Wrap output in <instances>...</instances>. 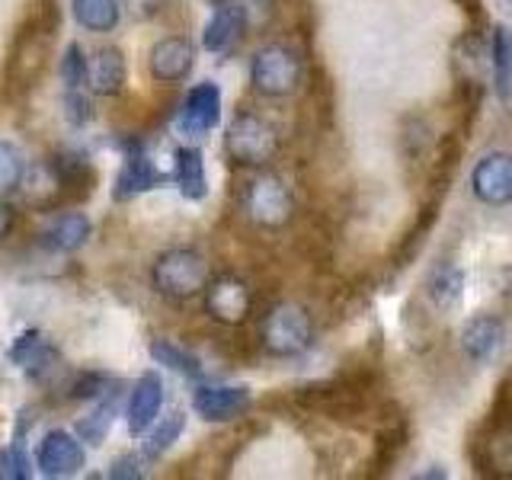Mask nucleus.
Wrapping results in <instances>:
<instances>
[{
    "mask_svg": "<svg viewBox=\"0 0 512 480\" xmlns=\"http://www.w3.org/2000/svg\"><path fill=\"white\" fill-rule=\"evenodd\" d=\"M192 64H196V48L186 36H164L148 55V71L157 84H180L192 74Z\"/></svg>",
    "mask_w": 512,
    "mask_h": 480,
    "instance_id": "11",
    "label": "nucleus"
},
{
    "mask_svg": "<svg viewBox=\"0 0 512 480\" xmlns=\"http://www.w3.org/2000/svg\"><path fill=\"white\" fill-rule=\"evenodd\" d=\"M208 282H212V266L192 247H173L167 253H160L151 266L154 292L173 304H186L205 295Z\"/></svg>",
    "mask_w": 512,
    "mask_h": 480,
    "instance_id": "1",
    "label": "nucleus"
},
{
    "mask_svg": "<svg viewBox=\"0 0 512 480\" xmlns=\"http://www.w3.org/2000/svg\"><path fill=\"white\" fill-rule=\"evenodd\" d=\"M183 429H186V413H180V410L170 413V416H164V420H157V423L148 429V442H144L141 455L148 458V461H157L173 442H180Z\"/></svg>",
    "mask_w": 512,
    "mask_h": 480,
    "instance_id": "24",
    "label": "nucleus"
},
{
    "mask_svg": "<svg viewBox=\"0 0 512 480\" xmlns=\"http://www.w3.org/2000/svg\"><path fill=\"white\" fill-rule=\"evenodd\" d=\"M160 407H164V381H160L157 372H144L138 381L132 394H128V432L132 436H144L160 416Z\"/></svg>",
    "mask_w": 512,
    "mask_h": 480,
    "instance_id": "16",
    "label": "nucleus"
},
{
    "mask_svg": "<svg viewBox=\"0 0 512 480\" xmlns=\"http://www.w3.org/2000/svg\"><path fill=\"white\" fill-rule=\"evenodd\" d=\"M260 346L276 359H295L314 346V320L295 301H279L263 314Z\"/></svg>",
    "mask_w": 512,
    "mask_h": 480,
    "instance_id": "3",
    "label": "nucleus"
},
{
    "mask_svg": "<svg viewBox=\"0 0 512 480\" xmlns=\"http://www.w3.org/2000/svg\"><path fill=\"white\" fill-rule=\"evenodd\" d=\"M32 464L26 455V442H10L7 448H0V480H29Z\"/></svg>",
    "mask_w": 512,
    "mask_h": 480,
    "instance_id": "28",
    "label": "nucleus"
},
{
    "mask_svg": "<svg viewBox=\"0 0 512 480\" xmlns=\"http://www.w3.org/2000/svg\"><path fill=\"white\" fill-rule=\"evenodd\" d=\"M224 151H228V157L237 167L263 170L282 151L279 128L269 119H263L260 112H237L228 132H224Z\"/></svg>",
    "mask_w": 512,
    "mask_h": 480,
    "instance_id": "2",
    "label": "nucleus"
},
{
    "mask_svg": "<svg viewBox=\"0 0 512 480\" xmlns=\"http://www.w3.org/2000/svg\"><path fill=\"white\" fill-rule=\"evenodd\" d=\"M93 234V224L84 212H64L42 234V247L52 253H77Z\"/></svg>",
    "mask_w": 512,
    "mask_h": 480,
    "instance_id": "18",
    "label": "nucleus"
},
{
    "mask_svg": "<svg viewBox=\"0 0 512 480\" xmlns=\"http://www.w3.org/2000/svg\"><path fill=\"white\" fill-rule=\"evenodd\" d=\"M112 423H116V391H106V400H100V407L77 423V436L87 445H100L109 436Z\"/></svg>",
    "mask_w": 512,
    "mask_h": 480,
    "instance_id": "25",
    "label": "nucleus"
},
{
    "mask_svg": "<svg viewBox=\"0 0 512 480\" xmlns=\"http://www.w3.org/2000/svg\"><path fill=\"white\" fill-rule=\"evenodd\" d=\"M429 298L439 311H455L464 298V272L455 263H439L429 272Z\"/></svg>",
    "mask_w": 512,
    "mask_h": 480,
    "instance_id": "21",
    "label": "nucleus"
},
{
    "mask_svg": "<svg viewBox=\"0 0 512 480\" xmlns=\"http://www.w3.org/2000/svg\"><path fill=\"white\" fill-rule=\"evenodd\" d=\"M39 346H42V333H39V330H26V333H20V336L13 340V346H10L7 356H10L13 365H20V368H23V365L39 352Z\"/></svg>",
    "mask_w": 512,
    "mask_h": 480,
    "instance_id": "31",
    "label": "nucleus"
},
{
    "mask_svg": "<svg viewBox=\"0 0 512 480\" xmlns=\"http://www.w3.org/2000/svg\"><path fill=\"white\" fill-rule=\"evenodd\" d=\"M64 119H68L71 125H87L93 119V106L90 100L80 90H68L64 93Z\"/></svg>",
    "mask_w": 512,
    "mask_h": 480,
    "instance_id": "30",
    "label": "nucleus"
},
{
    "mask_svg": "<svg viewBox=\"0 0 512 480\" xmlns=\"http://www.w3.org/2000/svg\"><path fill=\"white\" fill-rule=\"evenodd\" d=\"M461 346L468 352V359H474L477 365H487L506 346V320L500 314L471 317L461 330Z\"/></svg>",
    "mask_w": 512,
    "mask_h": 480,
    "instance_id": "15",
    "label": "nucleus"
},
{
    "mask_svg": "<svg viewBox=\"0 0 512 480\" xmlns=\"http://www.w3.org/2000/svg\"><path fill=\"white\" fill-rule=\"evenodd\" d=\"M173 180L180 186L183 199H189V202H202L208 196V176H205V160H202L199 148H176Z\"/></svg>",
    "mask_w": 512,
    "mask_h": 480,
    "instance_id": "19",
    "label": "nucleus"
},
{
    "mask_svg": "<svg viewBox=\"0 0 512 480\" xmlns=\"http://www.w3.org/2000/svg\"><path fill=\"white\" fill-rule=\"evenodd\" d=\"M244 32H247V7L240 0H218L212 20L205 23L202 48L212 55H224L244 39Z\"/></svg>",
    "mask_w": 512,
    "mask_h": 480,
    "instance_id": "12",
    "label": "nucleus"
},
{
    "mask_svg": "<svg viewBox=\"0 0 512 480\" xmlns=\"http://www.w3.org/2000/svg\"><path fill=\"white\" fill-rule=\"evenodd\" d=\"M170 176L164 170H157L154 160L144 154L141 141H128V154H125V164L116 176V186H112V199L116 202H128L135 196H144L157 186H167Z\"/></svg>",
    "mask_w": 512,
    "mask_h": 480,
    "instance_id": "8",
    "label": "nucleus"
},
{
    "mask_svg": "<svg viewBox=\"0 0 512 480\" xmlns=\"http://www.w3.org/2000/svg\"><path fill=\"white\" fill-rule=\"evenodd\" d=\"M240 205H244V215L263 231H282L295 215L292 189L276 173H256L253 180H247Z\"/></svg>",
    "mask_w": 512,
    "mask_h": 480,
    "instance_id": "4",
    "label": "nucleus"
},
{
    "mask_svg": "<svg viewBox=\"0 0 512 480\" xmlns=\"http://www.w3.org/2000/svg\"><path fill=\"white\" fill-rule=\"evenodd\" d=\"M148 352H151V359L157 362V365H167L170 372H176V375H186V378H202V362L192 356L189 349H183V346H176V343H170V340H151V346H148Z\"/></svg>",
    "mask_w": 512,
    "mask_h": 480,
    "instance_id": "23",
    "label": "nucleus"
},
{
    "mask_svg": "<svg viewBox=\"0 0 512 480\" xmlns=\"http://www.w3.org/2000/svg\"><path fill=\"white\" fill-rule=\"evenodd\" d=\"M490 68H493V93L506 103L512 96V29L493 26L490 36Z\"/></svg>",
    "mask_w": 512,
    "mask_h": 480,
    "instance_id": "20",
    "label": "nucleus"
},
{
    "mask_svg": "<svg viewBox=\"0 0 512 480\" xmlns=\"http://www.w3.org/2000/svg\"><path fill=\"white\" fill-rule=\"evenodd\" d=\"M218 122H221V90L212 80H205V84H196L186 93L183 109H180V132L202 138L212 132Z\"/></svg>",
    "mask_w": 512,
    "mask_h": 480,
    "instance_id": "14",
    "label": "nucleus"
},
{
    "mask_svg": "<svg viewBox=\"0 0 512 480\" xmlns=\"http://www.w3.org/2000/svg\"><path fill=\"white\" fill-rule=\"evenodd\" d=\"M471 458L480 474L490 477H512V404H509V388L503 384V394L496 400L490 413V429L487 436H480L471 448Z\"/></svg>",
    "mask_w": 512,
    "mask_h": 480,
    "instance_id": "5",
    "label": "nucleus"
},
{
    "mask_svg": "<svg viewBox=\"0 0 512 480\" xmlns=\"http://www.w3.org/2000/svg\"><path fill=\"white\" fill-rule=\"evenodd\" d=\"M23 183H26L23 154L10 141H0V196H10V192L23 189Z\"/></svg>",
    "mask_w": 512,
    "mask_h": 480,
    "instance_id": "26",
    "label": "nucleus"
},
{
    "mask_svg": "<svg viewBox=\"0 0 512 480\" xmlns=\"http://www.w3.org/2000/svg\"><path fill=\"white\" fill-rule=\"evenodd\" d=\"M416 477H448V471L445 468H429V471H420Z\"/></svg>",
    "mask_w": 512,
    "mask_h": 480,
    "instance_id": "34",
    "label": "nucleus"
},
{
    "mask_svg": "<svg viewBox=\"0 0 512 480\" xmlns=\"http://www.w3.org/2000/svg\"><path fill=\"white\" fill-rule=\"evenodd\" d=\"M58 74H61L64 87H68V90H80V87L87 84V77H90V61H87L84 48H80L77 42H71L68 48H64V58H61Z\"/></svg>",
    "mask_w": 512,
    "mask_h": 480,
    "instance_id": "27",
    "label": "nucleus"
},
{
    "mask_svg": "<svg viewBox=\"0 0 512 480\" xmlns=\"http://www.w3.org/2000/svg\"><path fill=\"white\" fill-rule=\"evenodd\" d=\"M192 410L205 423H231L250 410V391L231 388V384H205V388L192 394Z\"/></svg>",
    "mask_w": 512,
    "mask_h": 480,
    "instance_id": "13",
    "label": "nucleus"
},
{
    "mask_svg": "<svg viewBox=\"0 0 512 480\" xmlns=\"http://www.w3.org/2000/svg\"><path fill=\"white\" fill-rule=\"evenodd\" d=\"M106 384H109V378H106L103 372H80V375L71 381L68 397H71V400H93V397H103V394H106Z\"/></svg>",
    "mask_w": 512,
    "mask_h": 480,
    "instance_id": "29",
    "label": "nucleus"
},
{
    "mask_svg": "<svg viewBox=\"0 0 512 480\" xmlns=\"http://www.w3.org/2000/svg\"><path fill=\"white\" fill-rule=\"evenodd\" d=\"M13 224H16V212H13V205H7L4 199H0V240H7V237H10Z\"/></svg>",
    "mask_w": 512,
    "mask_h": 480,
    "instance_id": "33",
    "label": "nucleus"
},
{
    "mask_svg": "<svg viewBox=\"0 0 512 480\" xmlns=\"http://www.w3.org/2000/svg\"><path fill=\"white\" fill-rule=\"evenodd\" d=\"M74 20L87 32H112L122 20L119 0H71Z\"/></svg>",
    "mask_w": 512,
    "mask_h": 480,
    "instance_id": "22",
    "label": "nucleus"
},
{
    "mask_svg": "<svg viewBox=\"0 0 512 480\" xmlns=\"http://www.w3.org/2000/svg\"><path fill=\"white\" fill-rule=\"evenodd\" d=\"M205 314L221 327H244L253 314V292L237 276H212L205 288Z\"/></svg>",
    "mask_w": 512,
    "mask_h": 480,
    "instance_id": "7",
    "label": "nucleus"
},
{
    "mask_svg": "<svg viewBox=\"0 0 512 480\" xmlns=\"http://www.w3.org/2000/svg\"><path fill=\"white\" fill-rule=\"evenodd\" d=\"M84 464H87V455H84V445H80V436H71V432H64V429H52L39 442L36 468L45 477H74L84 471Z\"/></svg>",
    "mask_w": 512,
    "mask_h": 480,
    "instance_id": "10",
    "label": "nucleus"
},
{
    "mask_svg": "<svg viewBox=\"0 0 512 480\" xmlns=\"http://www.w3.org/2000/svg\"><path fill=\"white\" fill-rule=\"evenodd\" d=\"M144 461L148 458H138V455H122V458H116L109 464V471H106V477H112V480H138V477H144Z\"/></svg>",
    "mask_w": 512,
    "mask_h": 480,
    "instance_id": "32",
    "label": "nucleus"
},
{
    "mask_svg": "<svg viewBox=\"0 0 512 480\" xmlns=\"http://www.w3.org/2000/svg\"><path fill=\"white\" fill-rule=\"evenodd\" d=\"M125 77H128V64H125L122 48L106 45L90 58L87 84L96 96H119L125 90Z\"/></svg>",
    "mask_w": 512,
    "mask_h": 480,
    "instance_id": "17",
    "label": "nucleus"
},
{
    "mask_svg": "<svg viewBox=\"0 0 512 480\" xmlns=\"http://www.w3.org/2000/svg\"><path fill=\"white\" fill-rule=\"evenodd\" d=\"M471 189L484 205L512 202V151H490L471 170Z\"/></svg>",
    "mask_w": 512,
    "mask_h": 480,
    "instance_id": "9",
    "label": "nucleus"
},
{
    "mask_svg": "<svg viewBox=\"0 0 512 480\" xmlns=\"http://www.w3.org/2000/svg\"><path fill=\"white\" fill-rule=\"evenodd\" d=\"M301 74H304V64L295 48H288V45H266L250 61L253 90L260 96H272V100L295 93L301 84Z\"/></svg>",
    "mask_w": 512,
    "mask_h": 480,
    "instance_id": "6",
    "label": "nucleus"
}]
</instances>
